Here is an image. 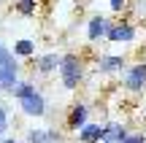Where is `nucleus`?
<instances>
[{"mask_svg":"<svg viewBox=\"0 0 146 143\" xmlns=\"http://www.w3.org/2000/svg\"><path fill=\"white\" fill-rule=\"evenodd\" d=\"M60 78H62L65 89H78V84L84 81V62L76 54H62V65H60Z\"/></svg>","mask_w":146,"mask_h":143,"instance_id":"f257e3e1","label":"nucleus"},{"mask_svg":"<svg viewBox=\"0 0 146 143\" xmlns=\"http://www.w3.org/2000/svg\"><path fill=\"white\" fill-rule=\"evenodd\" d=\"M16 81H19V62H16V54L5 49L0 59V92H11Z\"/></svg>","mask_w":146,"mask_h":143,"instance_id":"f03ea898","label":"nucleus"},{"mask_svg":"<svg viewBox=\"0 0 146 143\" xmlns=\"http://www.w3.org/2000/svg\"><path fill=\"white\" fill-rule=\"evenodd\" d=\"M122 81H125V89H130V92H143V89H146V62L127 65Z\"/></svg>","mask_w":146,"mask_h":143,"instance_id":"7ed1b4c3","label":"nucleus"},{"mask_svg":"<svg viewBox=\"0 0 146 143\" xmlns=\"http://www.w3.org/2000/svg\"><path fill=\"white\" fill-rule=\"evenodd\" d=\"M19 108H22L25 116H43V113H46V97L38 89H33L30 95H25L19 100Z\"/></svg>","mask_w":146,"mask_h":143,"instance_id":"20e7f679","label":"nucleus"},{"mask_svg":"<svg viewBox=\"0 0 146 143\" xmlns=\"http://www.w3.org/2000/svg\"><path fill=\"white\" fill-rule=\"evenodd\" d=\"M106 38H108L111 43H133L138 38V30H135L133 22H114Z\"/></svg>","mask_w":146,"mask_h":143,"instance_id":"39448f33","label":"nucleus"},{"mask_svg":"<svg viewBox=\"0 0 146 143\" xmlns=\"http://www.w3.org/2000/svg\"><path fill=\"white\" fill-rule=\"evenodd\" d=\"M111 24H114V22H108L106 16H100V14L92 16L89 24H87V38H89V41H100V38H106L108 30H111Z\"/></svg>","mask_w":146,"mask_h":143,"instance_id":"423d86ee","label":"nucleus"},{"mask_svg":"<svg viewBox=\"0 0 146 143\" xmlns=\"http://www.w3.org/2000/svg\"><path fill=\"white\" fill-rule=\"evenodd\" d=\"M76 135H78V140H81V143H103L106 127H103V124H89V122H87Z\"/></svg>","mask_w":146,"mask_h":143,"instance_id":"0eeeda50","label":"nucleus"},{"mask_svg":"<svg viewBox=\"0 0 146 143\" xmlns=\"http://www.w3.org/2000/svg\"><path fill=\"white\" fill-rule=\"evenodd\" d=\"M60 65H62V57H60V54H41V57L35 59V70L41 76H49V73H54V70H60Z\"/></svg>","mask_w":146,"mask_h":143,"instance_id":"6e6552de","label":"nucleus"},{"mask_svg":"<svg viewBox=\"0 0 146 143\" xmlns=\"http://www.w3.org/2000/svg\"><path fill=\"white\" fill-rule=\"evenodd\" d=\"M87 119H89V108L84 105V103H76V105L70 108V113H68V127L78 132V130L87 124Z\"/></svg>","mask_w":146,"mask_h":143,"instance_id":"1a4fd4ad","label":"nucleus"},{"mask_svg":"<svg viewBox=\"0 0 146 143\" xmlns=\"http://www.w3.org/2000/svg\"><path fill=\"white\" fill-rule=\"evenodd\" d=\"M127 135H130V132L125 130V124L108 122V124H106V138H103V143H125Z\"/></svg>","mask_w":146,"mask_h":143,"instance_id":"9d476101","label":"nucleus"},{"mask_svg":"<svg viewBox=\"0 0 146 143\" xmlns=\"http://www.w3.org/2000/svg\"><path fill=\"white\" fill-rule=\"evenodd\" d=\"M27 140L30 143H60L62 135L57 130H30L27 132Z\"/></svg>","mask_w":146,"mask_h":143,"instance_id":"9b49d317","label":"nucleus"},{"mask_svg":"<svg viewBox=\"0 0 146 143\" xmlns=\"http://www.w3.org/2000/svg\"><path fill=\"white\" fill-rule=\"evenodd\" d=\"M122 68H127L125 65V57H100L98 59V70H103V73H116V70H122Z\"/></svg>","mask_w":146,"mask_h":143,"instance_id":"f8f14e48","label":"nucleus"},{"mask_svg":"<svg viewBox=\"0 0 146 143\" xmlns=\"http://www.w3.org/2000/svg\"><path fill=\"white\" fill-rule=\"evenodd\" d=\"M14 54L16 57H33V54H35V43H33L30 38H19V41L14 43Z\"/></svg>","mask_w":146,"mask_h":143,"instance_id":"ddd939ff","label":"nucleus"},{"mask_svg":"<svg viewBox=\"0 0 146 143\" xmlns=\"http://www.w3.org/2000/svg\"><path fill=\"white\" fill-rule=\"evenodd\" d=\"M33 89H35V86H33L30 81H16V84H14V89H11L8 95H11V97H16V100H22V97H25V95H30Z\"/></svg>","mask_w":146,"mask_h":143,"instance_id":"4468645a","label":"nucleus"},{"mask_svg":"<svg viewBox=\"0 0 146 143\" xmlns=\"http://www.w3.org/2000/svg\"><path fill=\"white\" fill-rule=\"evenodd\" d=\"M16 11L22 16H33L38 11V0H16Z\"/></svg>","mask_w":146,"mask_h":143,"instance_id":"2eb2a0df","label":"nucleus"},{"mask_svg":"<svg viewBox=\"0 0 146 143\" xmlns=\"http://www.w3.org/2000/svg\"><path fill=\"white\" fill-rule=\"evenodd\" d=\"M8 124H11V119H8V111H5V108L0 105V143L5 140V132H8Z\"/></svg>","mask_w":146,"mask_h":143,"instance_id":"dca6fc26","label":"nucleus"},{"mask_svg":"<svg viewBox=\"0 0 146 143\" xmlns=\"http://www.w3.org/2000/svg\"><path fill=\"white\" fill-rule=\"evenodd\" d=\"M125 143H146V135L143 132H133V135H127Z\"/></svg>","mask_w":146,"mask_h":143,"instance_id":"f3484780","label":"nucleus"},{"mask_svg":"<svg viewBox=\"0 0 146 143\" xmlns=\"http://www.w3.org/2000/svg\"><path fill=\"white\" fill-rule=\"evenodd\" d=\"M108 5H111V11H125L127 0H108Z\"/></svg>","mask_w":146,"mask_h":143,"instance_id":"a211bd4d","label":"nucleus"},{"mask_svg":"<svg viewBox=\"0 0 146 143\" xmlns=\"http://www.w3.org/2000/svg\"><path fill=\"white\" fill-rule=\"evenodd\" d=\"M5 49H8V46H3V43H0V59H3V54H5Z\"/></svg>","mask_w":146,"mask_h":143,"instance_id":"6ab92c4d","label":"nucleus"},{"mask_svg":"<svg viewBox=\"0 0 146 143\" xmlns=\"http://www.w3.org/2000/svg\"><path fill=\"white\" fill-rule=\"evenodd\" d=\"M3 143H19V140H14V138H5V140H3Z\"/></svg>","mask_w":146,"mask_h":143,"instance_id":"aec40b11","label":"nucleus"}]
</instances>
